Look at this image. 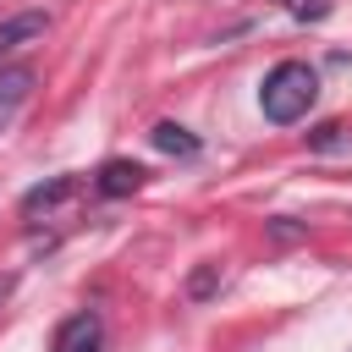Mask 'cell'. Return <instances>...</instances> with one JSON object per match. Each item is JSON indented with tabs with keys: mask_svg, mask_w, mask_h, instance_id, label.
<instances>
[{
	"mask_svg": "<svg viewBox=\"0 0 352 352\" xmlns=\"http://www.w3.org/2000/svg\"><path fill=\"white\" fill-rule=\"evenodd\" d=\"M314 99H319V72H314L308 60H280V66H270L264 82H258V110H264L275 126L302 121V116L314 110Z\"/></svg>",
	"mask_w": 352,
	"mask_h": 352,
	"instance_id": "6da1fadb",
	"label": "cell"
},
{
	"mask_svg": "<svg viewBox=\"0 0 352 352\" xmlns=\"http://www.w3.org/2000/svg\"><path fill=\"white\" fill-rule=\"evenodd\" d=\"M99 346H104V319L94 308L60 319L55 324V341H50V352H99Z\"/></svg>",
	"mask_w": 352,
	"mask_h": 352,
	"instance_id": "7a4b0ae2",
	"label": "cell"
},
{
	"mask_svg": "<svg viewBox=\"0 0 352 352\" xmlns=\"http://www.w3.org/2000/svg\"><path fill=\"white\" fill-rule=\"evenodd\" d=\"M28 94H33V66L6 60V66H0V132L16 121V110L28 104Z\"/></svg>",
	"mask_w": 352,
	"mask_h": 352,
	"instance_id": "3957f363",
	"label": "cell"
},
{
	"mask_svg": "<svg viewBox=\"0 0 352 352\" xmlns=\"http://www.w3.org/2000/svg\"><path fill=\"white\" fill-rule=\"evenodd\" d=\"M44 28H50V16H44V11H16V16H6V22H0V66H6V55H11V50H22V44L44 38Z\"/></svg>",
	"mask_w": 352,
	"mask_h": 352,
	"instance_id": "277c9868",
	"label": "cell"
},
{
	"mask_svg": "<svg viewBox=\"0 0 352 352\" xmlns=\"http://www.w3.org/2000/svg\"><path fill=\"white\" fill-rule=\"evenodd\" d=\"M143 165H132V160H104L99 165V176H94V187L104 192V198H126V192H138L143 187Z\"/></svg>",
	"mask_w": 352,
	"mask_h": 352,
	"instance_id": "5b68a950",
	"label": "cell"
},
{
	"mask_svg": "<svg viewBox=\"0 0 352 352\" xmlns=\"http://www.w3.org/2000/svg\"><path fill=\"white\" fill-rule=\"evenodd\" d=\"M77 192V176H55V182H44V187H33L28 198H22V214L33 220V214H50L60 198H72Z\"/></svg>",
	"mask_w": 352,
	"mask_h": 352,
	"instance_id": "8992f818",
	"label": "cell"
},
{
	"mask_svg": "<svg viewBox=\"0 0 352 352\" xmlns=\"http://www.w3.org/2000/svg\"><path fill=\"white\" fill-rule=\"evenodd\" d=\"M148 138H154L160 154H176V160H192V154H198V138H192L187 126H176V121H160Z\"/></svg>",
	"mask_w": 352,
	"mask_h": 352,
	"instance_id": "52a82bcc",
	"label": "cell"
},
{
	"mask_svg": "<svg viewBox=\"0 0 352 352\" xmlns=\"http://www.w3.org/2000/svg\"><path fill=\"white\" fill-rule=\"evenodd\" d=\"M308 143H314V148H341V143H346V126H336V121H324V126H319V132H314Z\"/></svg>",
	"mask_w": 352,
	"mask_h": 352,
	"instance_id": "ba28073f",
	"label": "cell"
},
{
	"mask_svg": "<svg viewBox=\"0 0 352 352\" xmlns=\"http://www.w3.org/2000/svg\"><path fill=\"white\" fill-rule=\"evenodd\" d=\"M214 286H220V270H214V264H204V270H198V275L187 280V292H192V297H209Z\"/></svg>",
	"mask_w": 352,
	"mask_h": 352,
	"instance_id": "9c48e42d",
	"label": "cell"
},
{
	"mask_svg": "<svg viewBox=\"0 0 352 352\" xmlns=\"http://www.w3.org/2000/svg\"><path fill=\"white\" fill-rule=\"evenodd\" d=\"M292 16H302V22H319V16H330V0H292Z\"/></svg>",
	"mask_w": 352,
	"mask_h": 352,
	"instance_id": "30bf717a",
	"label": "cell"
}]
</instances>
